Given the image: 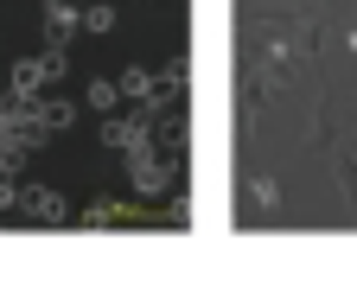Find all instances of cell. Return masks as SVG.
<instances>
[{"mask_svg": "<svg viewBox=\"0 0 357 293\" xmlns=\"http://www.w3.org/2000/svg\"><path fill=\"white\" fill-rule=\"evenodd\" d=\"M121 96L153 109V102H160V77H153V70H141V64H128V70H121Z\"/></svg>", "mask_w": 357, "mask_h": 293, "instance_id": "8992f818", "label": "cell"}, {"mask_svg": "<svg viewBox=\"0 0 357 293\" xmlns=\"http://www.w3.org/2000/svg\"><path fill=\"white\" fill-rule=\"evenodd\" d=\"M147 141H153V109H147V102L102 128V147H115V153H134V147H147Z\"/></svg>", "mask_w": 357, "mask_h": 293, "instance_id": "7a4b0ae2", "label": "cell"}, {"mask_svg": "<svg viewBox=\"0 0 357 293\" xmlns=\"http://www.w3.org/2000/svg\"><path fill=\"white\" fill-rule=\"evenodd\" d=\"M20 211L38 217V223H64V217H70V204H64L52 185H26V191H20Z\"/></svg>", "mask_w": 357, "mask_h": 293, "instance_id": "277c9868", "label": "cell"}, {"mask_svg": "<svg viewBox=\"0 0 357 293\" xmlns=\"http://www.w3.org/2000/svg\"><path fill=\"white\" fill-rule=\"evenodd\" d=\"M121 26V13L109 7V0H96V7H83V32H96V38H109Z\"/></svg>", "mask_w": 357, "mask_h": 293, "instance_id": "ba28073f", "label": "cell"}, {"mask_svg": "<svg viewBox=\"0 0 357 293\" xmlns=\"http://www.w3.org/2000/svg\"><path fill=\"white\" fill-rule=\"evenodd\" d=\"M128 179H134V191H141V198L172 191V179H178V153H153V141L134 147V153H128Z\"/></svg>", "mask_w": 357, "mask_h": 293, "instance_id": "6da1fadb", "label": "cell"}, {"mask_svg": "<svg viewBox=\"0 0 357 293\" xmlns=\"http://www.w3.org/2000/svg\"><path fill=\"white\" fill-rule=\"evenodd\" d=\"M160 96H166V102L185 96V64H166V70H160Z\"/></svg>", "mask_w": 357, "mask_h": 293, "instance_id": "8fae6325", "label": "cell"}, {"mask_svg": "<svg viewBox=\"0 0 357 293\" xmlns=\"http://www.w3.org/2000/svg\"><path fill=\"white\" fill-rule=\"evenodd\" d=\"M115 102H121V83H109V77H96V83H89V109H102V115H109Z\"/></svg>", "mask_w": 357, "mask_h": 293, "instance_id": "30bf717a", "label": "cell"}, {"mask_svg": "<svg viewBox=\"0 0 357 293\" xmlns=\"http://www.w3.org/2000/svg\"><path fill=\"white\" fill-rule=\"evenodd\" d=\"M83 223L89 230H128V223H141V211H134V204H89Z\"/></svg>", "mask_w": 357, "mask_h": 293, "instance_id": "5b68a950", "label": "cell"}, {"mask_svg": "<svg viewBox=\"0 0 357 293\" xmlns=\"http://www.w3.org/2000/svg\"><path fill=\"white\" fill-rule=\"evenodd\" d=\"M0 211H20V191H13V173H0Z\"/></svg>", "mask_w": 357, "mask_h": 293, "instance_id": "4fadbf2b", "label": "cell"}, {"mask_svg": "<svg viewBox=\"0 0 357 293\" xmlns=\"http://www.w3.org/2000/svg\"><path fill=\"white\" fill-rule=\"evenodd\" d=\"M153 134H160V147H166V153H185V134H192V128H185L178 115H160V121H153Z\"/></svg>", "mask_w": 357, "mask_h": 293, "instance_id": "9c48e42d", "label": "cell"}, {"mask_svg": "<svg viewBox=\"0 0 357 293\" xmlns=\"http://www.w3.org/2000/svg\"><path fill=\"white\" fill-rule=\"evenodd\" d=\"M249 198L261 204V211H275V198H281V191H275V179H249Z\"/></svg>", "mask_w": 357, "mask_h": 293, "instance_id": "7c38bea8", "label": "cell"}, {"mask_svg": "<svg viewBox=\"0 0 357 293\" xmlns=\"http://www.w3.org/2000/svg\"><path fill=\"white\" fill-rule=\"evenodd\" d=\"M38 121L52 134H64V128H77V102H64V96H52V102H38Z\"/></svg>", "mask_w": 357, "mask_h": 293, "instance_id": "52a82bcc", "label": "cell"}, {"mask_svg": "<svg viewBox=\"0 0 357 293\" xmlns=\"http://www.w3.org/2000/svg\"><path fill=\"white\" fill-rule=\"evenodd\" d=\"M38 26H45V45H70L77 26H83V13H77V0H45Z\"/></svg>", "mask_w": 357, "mask_h": 293, "instance_id": "3957f363", "label": "cell"}]
</instances>
